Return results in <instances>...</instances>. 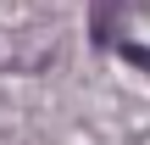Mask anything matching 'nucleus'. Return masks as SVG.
<instances>
[{"instance_id":"nucleus-2","label":"nucleus","mask_w":150,"mask_h":145,"mask_svg":"<svg viewBox=\"0 0 150 145\" xmlns=\"http://www.w3.org/2000/svg\"><path fill=\"white\" fill-rule=\"evenodd\" d=\"M122 56H128V61H139V67L150 73V50H145V45H122Z\"/></svg>"},{"instance_id":"nucleus-1","label":"nucleus","mask_w":150,"mask_h":145,"mask_svg":"<svg viewBox=\"0 0 150 145\" xmlns=\"http://www.w3.org/2000/svg\"><path fill=\"white\" fill-rule=\"evenodd\" d=\"M111 17H117L111 6H100V11H95V45H111Z\"/></svg>"}]
</instances>
